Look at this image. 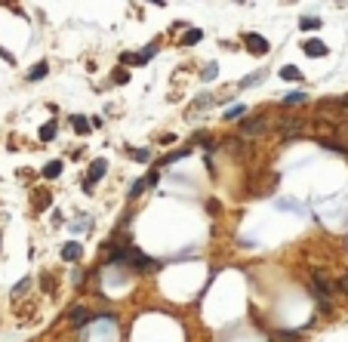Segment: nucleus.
Masks as SVG:
<instances>
[{
  "mask_svg": "<svg viewBox=\"0 0 348 342\" xmlns=\"http://www.w3.org/2000/svg\"><path fill=\"white\" fill-rule=\"evenodd\" d=\"M302 49H305V56H311V59H324L327 52H330L324 40H305V46H302Z\"/></svg>",
  "mask_w": 348,
  "mask_h": 342,
  "instance_id": "4",
  "label": "nucleus"
},
{
  "mask_svg": "<svg viewBox=\"0 0 348 342\" xmlns=\"http://www.w3.org/2000/svg\"><path fill=\"white\" fill-rule=\"evenodd\" d=\"M216 71H219V68H216V62H210V65L204 68V74H200V77H204V80H213V77H216Z\"/></svg>",
  "mask_w": 348,
  "mask_h": 342,
  "instance_id": "19",
  "label": "nucleus"
},
{
  "mask_svg": "<svg viewBox=\"0 0 348 342\" xmlns=\"http://www.w3.org/2000/svg\"><path fill=\"white\" fill-rule=\"evenodd\" d=\"M315 281H318V287H321V293H330V284H327V278H324L321 272H315Z\"/></svg>",
  "mask_w": 348,
  "mask_h": 342,
  "instance_id": "21",
  "label": "nucleus"
},
{
  "mask_svg": "<svg viewBox=\"0 0 348 342\" xmlns=\"http://www.w3.org/2000/svg\"><path fill=\"white\" fill-rule=\"evenodd\" d=\"M56 130H59V127H56V123H52V120H49V123H46V127H40V139H43V142H49V139H56Z\"/></svg>",
  "mask_w": 348,
  "mask_h": 342,
  "instance_id": "14",
  "label": "nucleus"
},
{
  "mask_svg": "<svg viewBox=\"0 0 348 342\" xmlns=\"http://www.w3.org/2000/svg\"><path fill=\"white\" fill-rule=\"evenodd\" d=\"M281 77H284V80H302V71H299L296 65H284V68H281Z\"/></svg>",
  "mask_w": 348,
  "mask_h": 342,
  "instance_id": "11",
  "label": "nucleus"
},
{
  "mask_svg": "<svg viewBox=\"0 0 348 342\" xmlns=\"http://www.w3.org/2000/svg\"><path fill=\"white\" fill-rule=\"evenodd\" d=\"M148 185H151V182H148V179H142V182H136V185L130 188V197H139V194H142L145 188H148Z\"/></svg>",
  "mask_w": 348,
  "mask_h": 342,
  "instance_id": "17",
  "label": "nucleus"
},
{
  "mask_svg": "<svg viewBox=\"0 0 348 342\" xmlns=\"http://www.w3.org/2000/svg\"><path fill=\"white\" fill-rule=\"evenodd\" d=\"M130 80V71H114V83H126Z\"/></svg>",
  "mask_w": 348,
  "mask_h": 342,
  "instance_id": "22",
  "label": "nucleus"
},
{
  "mask_svg": "<svg viewBox=\"0 0 348 342\" xmlns=\"http://www.w3.org/2000/svg\"><path fill=\"white\" fill-rule=\"evenodd\" d=\"M130 157L139 160V164H148V160H151V148L148 151H145V148H130Z\"/></svg>",
  "mask_w": 348,
  "mask_h": 342,
  "instance_id": "12",
  "label": "nucleus"
},
{
  "mask_svg": "<svg viewBox=\"0 0 348 342\" xmlns=\"http://www.w3.org/2000/svg\"><path fill=\"white\" fill-rule=\"evenodd\" d=\"M305 99H308L305 93H287V96H284L287 105H299V102H305Z\"/></svg>",
  "mask_w": 348,
  "mask_h": 342,
  "instance_id": "16",
  "label": "nucleus"
},
{
  "mask_svg": "<svg viewBox=\"0 0 348 342\" xmlns=\"http://www.w3.org/2000/svg\"><path fill=\"white\" fill-rule=\"evenodd\" d=\"M89 123L93 120H86L83 114H71V127H74L77 133H89Z\"/></svg>",
  "mask_w": 348,
  "mask_h": 342,
  "instance_id": "10",
  "label": "nucleus"
},
{
  "mask_svg": "<svg viewBox=\"0 0 348 342\" xmlns=\"http://www.w3.org/2000/svg\"><path fill=\"white\" fill-rule=\"evenodd\" d=\"M321 25H324V22L318 19V15H302V19H299V28H302V31H318Z\"/></svg>",
  "mask_w": 348,
  "mask_h": 342,
  "instance_id": "8",
  "label": "nucleus"
},
{
  "mask_svg": "<svg viewBox=\"0 0 348 342\" xmlns=\"http://www.w3.org/2000/svg\"><path fill=\"white\" fill-rule=\"evenodd\" d=\"M71 324H74V327H83V324H89V321H93V315H89L86 309H83V305H77V309H71Z\"/></svg>",
  "mask_w": 348,
  "mask_h": 342,
  "instance_id": "5",
  "label": "nucleus"
},
{
  "mask_svg": "<svg viewBox=\"0 0 348 342\" xmlns=\"http://www.w3.org/2000/svg\"><path fill=\"white\" fill-rule=\"evenodd\" d=\"M339 290H345V293H348V275H345V278L339 281Z\"/></svg>",
  "mask_w": 348,
  "mask_h": 342,
  "instance_id": "23",
  "label": "nucleus"
},
{
  "mask_svg": "<svg viewBox=\"0 0 348 342\" xmlns=\"http://www.w3.org/2000/svg\"><path fill=\"white\" fill-rule=\"evenodd\" d=\"M244 43H247V49L253 52V56H262V52H268V40L262 37V34H247Z\"/></svg>",
  "mask_w": 348,
  "mask_h": 342,
  "instance_id": "1",
  "label": "nucleus"
},
{
  "mask_svg": "<svg viewBox=\"0 0 348 342\" xmlns=\"http://www.w3.org/2000/svg\"><path fill=\"white\" fill-rule=\"evenodd\" d=\"M262 77H265V71H256L253 77H244L241 80V86H256V83H262Z\"/></svg>",
  "mask_w": 348,
  "mask_h": 342,
  "instance_id": "15",
  "label": "nucleus"
},
{
  "mask_svg": "<svg viewBox=\"0 0 348 342\" xmlns=\"http://www.w3.org/2000/svg\"><path fill=\"white\" fill-rule=\"evenodd\" d=\"M154 52H157V43H148V46L139 52V56H142V62H148V59H154Z\"/></svg>",
  "mask_w": 348,
  "mask_h": 342,
  "instance_id": "18",
  "label": "nucleus"
},
{
  "mask_svg": "<svg viewBox=\"0 0 348 342\" xmlns=\"http://www.w3.org/2000/svg\"><path fill=\"white\" fill-rule=\"evenodd\" d=\"M59 173H62V160H52V164L43 167V176H46V179H56Z\"/></svg>",
  "mask_w": 348,
  "mask_h": 342,
  "instance_id": "13",
  "label": "nucleus"
},
{
  "mask_svg": "<svg viewBox=\"0 0 348 342\" xmlns=\"http://www.w3.org/2000/svg\"><path fill=\"white\" fill-rule=\"evenodd\" d=\"M241 114H244V105H234V108H228V111H225V117H228V120L241 117Z\"/></svg>",
  "mask_w": 348,
  "mask_h": 342,
  "instance_id": "20",
  "label": "nucleus"
},
{
  "mask_svg": "<svg viewBox=\"0 0 348 342\" xmlns=\"http://www.w3.org/2000/svg\"><path fill=\"white\" fill-rule=\"evenodd\" d=\"M241 133L244 136H259V133H265V117H250V120H244L241 123Z\"/></svg>",
  "mask_w": 348,
  "mask_h": 342,
  "instance_id": "3",
  "label": "nucleus"
},
{
  "mask_svg": "<svg viewBox=\"0 0 348 342\" xmlns=\"http://www.w3.org/2000/svg\"><path fill=\"white\" fill-rule=\"evenodd\" d=\"M46 71H49V65H46V62H37V65L28 71V80H43V77H46Z\"/></svg>",
  "mask_w": 348,
  "mask_h": 342,
  "instance_id": "9",
  "label": "nucleus"
},
{
  "mask_svg": "<svg viewBox=\"0 0 348 342\" xmlns=\"http://www.w3.org/2000/svg\"><path fill=\"white\" fill-rule=\"evenodd\" d=\"M200 37H204V31H200V28H188L185 34H182V46H194V43H200Z\"/></svg>",
  "mask_w": 348,
  "mask_h": 342,
  "instance_id": "6",
  "label": "nucleus"
},
{
  "mask_svg": "<svg viewBox=\"0 0 348 342\" xmlns=\"http://www.w3.org/2000/svg\"><path fill=\"white\" fill-rule=\"evenodd\" d=\"M105 170H108V160H105V157H99V160H93V164H89V179H86V191L93 188V182H96V179H102V176H105Z\"/></svg>",
  "mask_w": 348,
  "mask_h": 342,
  "instance_id": "2",
  "label": "nucleus"
},
{
  "mask_svg": "<svg viewBox=\"0 0 348 342\" xmlns=\"http://www.w3.org/2000/svg\"><path fill=\"white\" fill-rule=\"evenodd\" d=\"M151 3H154V6H163V3H167V0H151Z\"/></svg>",
  "mask_w": 348,
  "mask_h": 342,
  "instance_id": "24",
  "label": "nucleus"
},
{
  "mask_svg": "<svg viewBox=\"0 0 348 342\" xmlns=\"http://www.w3.org/2000/svg\"><path fill=\"white\" fill-rule=\"evenodd\" d=\"M77 256H80V244H77V241H71V244H65V247H62V259H65V262L77 259Z\"/></svg>",
  "mask_w": 348,
  "mask_h": 342,
  "instance_id": "7",
  "label": "nucleus"
}]
</instances>
